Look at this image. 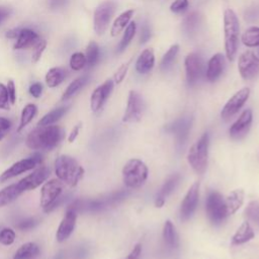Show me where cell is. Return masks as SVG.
Returning <instances> with one entry per match:
<instances>
[{
	"mask_svg": "<svg viewBox=\"0 0 259 259\" xmlns=\"http://www.w3.org/2000/svg\"><path fill=\"white\" fill-rule=\"evenodd\" d=\"M64 131L59 125H38L26 138V146L31 150L51 151L64 138Z\"/></svg>",
	"mask_w": 259,
	"mask_h": 259,
	"instance_id": "1",
	"label": "cell"
},
{
	"mask_svg": "<svg viewBox=\"0 0 259 259\" xmlns=\"http://www.w3.org/2000/svg\"><path fill=\"white\" fill-rule=\"evenodd\" d=\"M55 173L64 184L75 187L84 175L83 167L69 155H61L55 161Z\"/></svg>",
	"mask_w": 259,
	"mask_h": 259,
	"instance_id": "2",
	"label": "cell"
},
{
	"mask_svg": "<svg viewBox=\"0 0 259 259\" xmlns=\"http://www.w3.org/2000/svg\"><path fill=\"white\" fill-rule=\"evenodd\" d=\"M224 31H225V51L228 60L233 61L238 51L240 25L239 20L231 8L224 12Z\"/></svg>",
	"mask_w": 259,
	"mask_h": 259,
	"instance_id": "3",
	"label": "cell"
},
{
	"mask_svg": "<svg viewBox=\"0 0 259 259\" xmlns=\"http://www.w3.org/2000/svg\"><path fill=\"white\" fill-rule=\"evenodd\" d=\"M128 194L127 190L120 189L118 191L112 192L111 194L97 199H89V200H81L77 199L69 205V208L74 209L75 211H99L104 209L107 206L118 203L122 199H124Z\"/></svg>",
	"mask_w": 259,
	"mask_h": 259,
	"instance_id": "4",
	"label": "cell"
},
{
	"mask_svg": "<svg viewBox=\"0 0 259 259\" xmlns=\"http://www.w3.org/2000/svg\"><path fill=\"white\" fill-rule=\"evenodd\" d=\"M148 178V167L140 159L128 160L122 168V180L127 188L141 187Z\"/></svg>",
	"mask_w": 259,
	"mask_h": 259,
	"instance_id": "5",
	"label": "cell"
},
{
	"mask_svg": "<svg viewBox=\"0 0 259 259\" xmlns=\"http://www.w3.org/2000/svg\"><path fill=\"white\" fill-rule=\"evenodd\" d=\"M208 144L209 136L207 133H204L199 140H197L189 149L187 155V161L192 169L198 173L202 174L207 166V157H208Z\"/></svg>",
	"mask_w": 259,
	"mask_h": 259,
	"instance_id": "6",
	"label": "cell"
},
{
	"mask_svg": "<svg viewBox=\"0 0 259 259\" xmlns=\"http://www.w3.org/2000/svg\"><path fill=\"white\" fill-rule=\"evenodd\" d=\"M205 209L208 219L214 225L222 224L229 215L226 200L218 191H210L205 202Z\"/></svg>",
	"mask_w": 259,
	"mask_h": 259,
	"instance_id": "7",
	"label": "cell"
},
{
	"mask_svg": "<svg viewBox=\"0 0 259 259\" xmlns=\"http://www.w3.org/2000/svg\"><path fill=\"white\" fill-rule=\"evenodd\" d=\"M115 8L116 4L111 0L104 1L96 7L93 15V27L96 34L101 35L105 32L114 14Z\"/></svg>",
	"mask_w": 259,
	"mask_h": 259,
	"instance_id": "8",
	"label": "cell"
},
{
	"mask_svg": "<svg viewBox=\"0 0 259 259\" xmlns=\"http://www.w3.org/2000/svg\"><path fill=\"white\" fill-rule=\"evenodd\" d=\"M42 161V157L40 154L35 153L32 156L22 159L13 165H11L8 169H6L4 172L0 174V183H3L21 173H24L26 171L32 170L37 165H39Z\"/></svg>",
	"mask_w": 259,
	"mask_h": 259,
	"instance_id": "9",
	"label": "cell"
},
{
	"mask_svg": "<svg viewBox=\"0 0 259 259\" xmlns=\"http://www.w3.org/2000/svg\"><path fill=\"white\" fill-rule=\"evenodd\" d=\"M238 70L244 80H253L259 75V57L252 51H245L239 57Z\"/></svg>",
	"mask_w": 259,
	"mask_h": 259,
	"instance_id": "10",
	"label": "cell"
},
{
	"mask_svg": "<svg viewBox=\"0 0 259 259\" xmlns=\"http://www.w3.org/2000/svg\"><path fill=\"white\" fill-rule=\"evenodd\" d=\"M64 189V183L60 179H51L47 181L40 190V206L46 211L61 196Z\"/></svg>",
	"mask_w": 259,
	"mask_h": 259,
	"instance_id": "11",
	"label": "cell"
},
{
	"mask_svg": "<svg viewBox=\"0 0 259 259\" xmlns=\"http://www.w3.org/2000/svg\"><path fill=\"white\" fill-rule=\"evenodd\" d=\"M250 95V89L248 87H244L237 91L225 104L222 109L221 116L223 119L228 120L232 116H234L245 104Z\"/></svg>",
	"mask_w": 259,
	"mask_h": 259,
	"instance_id": "12",
	"label": "cell"
},
{
	"mask_svg": "<svg viewBox=\"0 0 259 259\" xmlns=\"http://www.w3.org/2000/svg\"><path fill=\"white\" fill-rule=\"evenodd\" d=\"M144 111V101L137 91H130L126 108L122 117L124 122H137L142 118Z\"/></svg>",
	"mask_w": 259,
	"mask_h": 259,
	"instance_id": "13",
	"label": "cell"
},
{
	"mask_svg": "<svg viewBox=\"0 0 259 259\" xmlns=\"http://www.w3.org/2000/svg\"><path fill=\"white\" fill-rule=\"evenodd\" d=\"M185 73L186 80L189 85H194L202 74L203 62L201 57L196 53H190L186 56L185 61Z\"/></svg>",
	"mask_w": 259,
	"mask_h": 259,
	"instance_id": "14",
	"label": "cell"
},
{
	"mask_svg": "<svg viewBox=\"0 0 259 259\" xmlns=\"http://www.w3.org/2000/svg\"><path fill=\"white\" fill-rule=\"evenodd\" d=\"M191 124H192L191 116H183L167 124L165 126V131L170 134H173L176 137L178 144L180 146H183L188 139Z\"/></svg>",
	"mask_w": 259,
	"mask_h": 259,
	"instance_id": "15",
	"label": "cell"
},
{
	"mask_svg": "<svg viewBox=\"0 0 259 259\" xmlns=\"http://www.w3.org/2000/svg\"><path fill=\"white\" fill-rule=\"evenodd\" d=\"M252 119H253V114L251 109H245L241 115L238 117V119L231 125L229 130L230 137L233 140H242L246 135L248 134L251 124H252Z\"/></svg>",
	"mask_w": 259,
	"mask_h": 259,
	"instance_id": "16",
	"label": "cell"
},
{
	"mask_svg": "<svg viewBox=\"0 0 259 259\" xmlns=\"http://www.w3.org/2000/svg\"><path fill=\"white\" fill-rule=\"evenodd\" d=\"M50 174H51V169L47 166H41L36 168L31 174L19 180L17 183L23 191L33 190L36 187H38L40 184H42L49 178Z\"/></svg>",
	"mask_w": 259,
	"mask_h": 259,
	"instance_id": "17",
	"label": "cell"
},
{
	"mask_svg": "<svg viewBox=\"0 0 259 259\" xmlns=\"http://www.w3.org/2000/svg\"><path fill=\"white\" fill-rule=\"evenodd\" d=\"M198 195H199V183L195 182L190 186L181 203V206H180L181 221H187L192 215V213L194 212L197 206Z\"/></svg>",
	"mask_w": 259,
	"mask_h": 259,
	"instance_id": "18",
	"label": "cell"
},
{
	"mask_svg": "<svg viewBox=\"0 0 259 259\" xmlns=\"http://www.w3.org/2000/svg\"><path fill=\"white\" fill-rule=\"evenodd\" d=\"M113 85V81L108 79L94 89L90 98V107L92 111L97 112L99 109H101V107L109 97L110 93L112 92Z\"/></svg>",
	"mask_w": 259,
	"mask_h": 259,
	"instance_id": "19",
	"label": "cell"
},
{
	"mask_svg": "<svg viewBox=\"0 0 259 259\" xmlns=\"http://www.w3.org/2000/svg\"><path fill=\"white\" fill-rule=\"evenodd\" d=\"M77 221V211H75L72 208H67L66 214L63 218L56 234L57 241L60 243H63L69 239V237L72 235Z\"/></svg>",
	"mask_w": 259,
	"mask_h": 259,
	"instance_id": "20",
	"label": "cell"
},
{
	"mask_svg": "<svg viewBox=\"0 0 259 259\" xmlns=\"http://www.w3.org/2000/svg\"><path fill=\"white\" fill-rule=\"evenodd\" d=\"M225 69V58L222 54H214L207 63L206 69V79L209 82L217 81L223 74Z\"/></svg>",
	"mask_w": 259,
	"mask_h": 259,
	"instance_id": "21",
	"label": "cell"
},
{
	"mask_svg": "<svg viewBox=\"0 0 259 259\" xmlns=\"http://www.w3.org/2000/svg\"><path fill=\"white\" fill-rule=\"evenodd\" d=\"M180 181V175L179 174H175L173 176H171L165 183L164 185L161 187L159 193L156 196L155 199V205L157 207H162L165 203L166 198L172 193V191L176 188V186L178 185Z\"/></svg>",
	"mask_w": 259,
	"mask_h": 259,
	"instance_id": "22",
	"label": "cell"
},
{
	"mask_svg": "<svg viewBox=\"0 0 259 259\" xmlns=\"http://www.w3.org/2000/svg\"><path fill=\"white\" fill-rule=\"evenodd\" d=\"M155 65V56L152 49L144 50L137 59L136 70L140 74L149 73Z\"/></svg>",
	"mask_w": 259,
	"mask_h": 259,
	"instance_id": "23",
	"label": "cell"
},
{
	"mask_svg": "<svg viewBox=\"0 0 259 259\" xmlns=\"http://www.w3.org/2000/svg\"><path fill=\"white\" fill-rule=\"evenodd\" d=\"M39 40L38 34L29 28H22L19 31V34L16 38V42L14 45L15 50H23L27 49L31 46H34Z\"/></svg>",
	"mask_w": 259,
	"mask_h": 259,
	"instance_id": "24",
	"label": "cell"
},
{
	"mask_svg": "<svg viewBox=\"0 0 259 259\" xmlns=\"http://www.w3.org/2000/svg\"><path fill=\"white\" fill-rule=\"evenodd\" d=\"M24 191L20 188L18 183L10 184L0 190V207L5 206L14 201Z\"/></svg>",
	"mask_w": 259,
	"mask_h": 259,
	"instance_id": "25",
	"label": "cell"
},
{
	"mask_svg": "<svg viewBox=\"0 0 259 259\" xmlns=\"http://www.w3.org/2000/svg\"><path fill=\"white\" fill-rule=\"evenodd\" d=\"M254 236H255V234H254V231H253L251 225L248 222H245L238 228V230L234 234V236L232 238V244L233 245H241V244L247 243L248 241L253 239Z\"/></svg>",
	"mask_w": 259,
	"mask_h": 259,
	"instance_id": "26",
	"label": "cell"
},
{
	"mask_svg": "<svg viewBox=\"0 0 259 259\" xmlns=\"http://www.w3.org/2000/svg\"><path fill=\"white\" fill-rule=\"evenodd\" d=\"M39 247L37 244L28 242L23 244L15 252L13 259H35L39 255Z\"/></svg>",
	"mask_w": 259,
	"mask_h": 259,
	"instance_id": "27",
	"label": "cell"
},
{
	"mask_svg": "<svg viewBox=\"0 0 259 259\" xmlns=\"http://www.w3.org/2000/svg\"><path fill=\"white\" fill-rule=\"evenodd\" d=\"M225 200L229 215L233 214L242 206L244 202V191L242 189H235Z\"/></svg>",
	"mask_w": 259,
	"mask_h": 259,
	"instance_id": "28",
	"label": "cell"
},
{
	"mask_svg": "<svg viewBox=\"0 0 259 259\" xmlns=\"http://www.w3.org/2000/svg\"><path fill=\"white\" fill-rule=\"evenodd\" d=\"M163 239L170 249H176L179 246V239L176 229L171 221L167 220L163 228Z\"/></svg>",
	"mask_w": 259,
	"mask_h": 259,
	"instance_id": "29",
	"label": "cell"
},
{
	"mask_svg": "<svg viewBox=\"0 0 259 259\" xmlns=\"http://www.w3.org/2000/svg\"><path fill=\"white\" fill-rule=\"evenodd\" d=\"M134 15V9H128L125 10L124 12H122L121 14H119L115 20L113 21V24L111 25L110 28V35L111 36H115L117 35L121 30H123L127 24L130 23V20L132 18V16Z\"/></svg>",
	"mask_w": 259,
	"mask_h": 259,
	"instance_id": "30",
	"label": "cell"
},
{
	"mask_svg": "<svg viewBox=\"0 0 259 259\" xmlns=\"http://www.w3.org/2000/svg\"><path fill=\"white\" fill-rule=\"evenodd\" d=\"M66 77V71L60 67L51 68L46 74V83L50 88L60 85Z\"/></svg>",
	"mask_w": 259,
	"mask_h": 259,
	"instance_id": "31",
	"label": "cell"
},
{
	"mask_svg": "<svg viewBox=\"0 0 259 259\" xmlns=\"http://www.w3.org/2000/svg\"><path fill=\"white\" fill-rule=\"evenodd\" d=\"M88 81H89V77L87 75H84L75 79L73 82L69 84L67 89L64 91L62 95V100H67L73 97L74 95H76L87 84Z\"/></svg>",
	"mask_w": 259,
	"mask_h": 259,
	"instance_id": "32",
	"label": "cell"
},
{
	"mask_svg": "<svg viewBox=\"0 0 259 259\" xmlns=\"http://www.w3.org/2000/svg\"><path fill=\"white\" fill-rule=\"evenodd\" d=\"M199 24H200V15L197 12H192L183 19L181 27L186 34L192 35L197 31Z\"/></svg>",
	"mask_w": 259,
	"mask_h": 259,
	"instance_id": "33",
	"label": "cell"
},
{
	"mask_svg": "<svg viewBox=\"0 0 259 259\" xmlns=\"http://www.w3.org/2000/svg\"><path fill=\"white\" fill-rule=\"evenodd\" d=\"M69 107L70 106H61L53 109L52 111H50L39 119L37 125H50L55 123L68 111Z\"/></svg>",
	"mask_w": 259,
	"mask_h": 259,
	"instance_id": "34",
	"label": "cell"
},
{
	"mask_svg": "<svg viewBox=\"0 0 259 259\" xmlns=\"http://www.w3.org/2000/svg\"><path fill=\"white\" fill-rule=\"evenodd\" d=\"M136 29H137L136 22L131 21L127 24V26L123 32V35L116 48V53H122L127 48V46L130 45V42L132 41V39L134 38V36L136 34Z\"/></svg>",
	"mask_w": 259,
	"mask_h": 259,
	"instance_id": "35",
	"label": "cell"
},
{
	"mask_svg": "<svg viewBox=\"0 0 259 259\" xmlns=\"http://www.w3.org/2000/svg\"><path fill=\"white\" fill-rule=\"evenodd\" d=\"M242 42L248 48L259 47V27L252 26L247 28L242 34Z\"/></svg>",
	"mask_w": 259,
	"mask_h": 259,
	"instance_id": "36",
	"label": "cell"
},
{
	"mask_svg": "<svg viewBox=\"0 0 259 259\" xmlns=\"http://www.w3.org/2000/svg\"><path fill=\"white\" fill-rule=\"evenodd\" d=\"M36 112H37V107L34 104L29 103V104L25 105L21 111L20 122L17 127V132H20L21 130H23L33 119Z\"/></svg>",
	"mask_w": 259,
	"mask_h": 259,
	"instance_id": "37",
	"label": "cell"
},
{
	"mask_svg": "<svg viewBox=\"0 0 259 259\" xmlns=\"http://www.w3.org/2000/svg\"><path fill=\"white\" fill-rule=\"evenodd\" d=\"M179 51V46L177 44L172 45L168 51L164 54L162 60H161V64H160V68L162 71H167L173 64L177 54Z\"/></svg>",
	"mask_w": 259,
	"mask_h": 259,
	"instance_id": "38",
	"label": "cell"
},
{
	"mask_svg": "<svg viewBox=\"0 0 259 259\" xmlns=\"http://www.w3.org/2000/svg\"><path fill=\"white\" fill-rule=\"evenodd\" d=\"M85 57H86V65L88 66V68H92L96 65L99 59V47L95 41L91 40L88 44Z\"/></svg>",
	"mask_w": 259,
	"mask_h": 259,
	"instance_id": "39",
	"label": "cell"
},
{
	"mask_svg": "<svg viewBox=\"0 0 259 259\" xmlns=\"http://www.w3.org/2000/svg\"><path fill=\"white\" fill-rule=\"evenodd\" d=\"M245 213L250 221H252L255 225L259 226V201H251L248 204Z\"/></svg>",
	"mask_w": 259,
	"mask_h": 259,
	"instance_id": "40",
	"label": "cell"
},
{
	"mask_svg": "<svg viewBox=\"0 0 259 259\" xmlns=\"http://www.w3.org/2000/svg\"><path fill=\"white\" fill-rule=\"evenodd\" d=\"M70 66L74 71H79L86 66V57L83 53L77 52L71 56Z\"/></svg>",
	"mask_w": 259,
	"mask_h": 259,
	"instance_id": "41",
	"label": "cell"
},
{
	"mask_svg": "<svg viewBox=\"0 0 259 259\" xmlns=\"http://www.w3.org/2000/svg\"><path fill=\"white\" fill-rule=\"evenodd\" d=\"M15 232L10 228H3L0 230V243L3 245H11L15 240Z\"/></svg>",
	"mask_w": 259,
	"mask_h": 259,
	"instance_id": "42",
	"label": "cell"
},
{
	"mask_svg": "<svg viewBox=\"0 0 259 259\" xmlns=\"http://www.w3.org/2000/svg\"><path fill=\"white\" fill-rule=\"evenodd\" d=\"M46 48H47V40L46 39H39L34 45V49H33L32 54H31L32 63H36L40 59V57H41L44 51L46 50Z\"/></svg>",
	"mask_w": 259,
	"mask_h": 259,
	"instance_id": "43",
	"label": "cell"
},
{
	"mask_svg": "<svg viewBox=\"0 0 259 259\" xmlns=\"http://www.w3.org/2000/svg\"><path fill=\"white\" fill-rule=\"evenodd\" d=\"M0 109H9V97L7 88L2 83H0Z\"/></svg>",
	"mask_w": 259,
	"mask_h": 259,
	"instance_id": "44",
	"label": "cell"
},
{
	"mask_svg": "<svg viewBox=\"0 0 259 259\" xmlns=\"http://www.w3.org/2000/svg\"><path fill=\"white\" fill-rule=\"evenodd\" d=\"M188 0H174L170 6V10L174 13H181L188 7Z\"/></svg>",
	"mask_w": 259,
	"mask_h": 259,
	"instance_id": "45",
	"label": "cell"
},
{
	"mask_svg": "<svg viewBox=\"0 0 259 259\" xmlns=\"http://www.w3.org/2000/svg\"><path fill=\"white\" fill-rule=\"evenodd\" d=\"M130 63H131V61H128V62L125 63V64H122V65L116 70V72H115V74H114V76H113L115 83L118 84V83H120V82L123 80V78H124L125 75H126V72H127Z\"/></svg>",
	"mask_w": 259,
	"mask_h": 259,
	"instance_id": "46",
	"label": "cell"
},
{
	"mask_svg": "<svg viewBox=\"0 0 259 259\" xmlns=\"http://www.w3.org/2000/svg\"><path fill=\"white\" fill-rule=\"evenodd\" d=\"M38 224V220L36 218H29L26 220L21 221L18 225L17 228L22 230V231H26V230H30L32 229L34 226H36Z\"/></svg>",
	"mask_w": 259,
	"mask_h": 259,
	"instance_id": "47",
	"label": "cell"
},
{
	"mask_svg": "<svg viewBox=\"0 0 259 259\" xmlns=\"http://www.w3.org/2000/svg\"><path fill=\"white\" fill-rule=\"evenodd\" d=\"M11 128V121L5 117L0 116V141L8 134Z\"/></svg>",
	"mask_w": 259,
	"mask_h": 259,
	"instance_id": "48",
	"label": "cell"
},
{
	"mask_svg": "<svg viewBox=\"0 0 259 259\" xmlns=\"http://www.w3.org/2000/svg\"><path fill=\"white\" fill-rule=\"evenodd\" d=\"M151 35H152V32H151L150 26L148 25V23H144L141 28V33H140V44H142V45L146 44L150 39Z\"/></svg>",
	"mask_w": 259,
	"mask_h": 259,
	"instance_id": "49",
	"label": "cell"
},
{
	"mask_svg": "<svg viewBox=\"0 0 259 259\" xmlns=\"http://www.w3.org/2000/svg\"><path fill=\"white\" fill-rule=\"evenodd\" d=\"M7 92H8V97H9V102L11 104H14L16 101V89H15V85L14 82L12 80H8L7 85Z\"/></svg>",
	"mask_w": 259,
	"mask_h": 259,
	"instance_id": "50",
	"label": "cell"
},
{
	"mask_svg": "<svg viewBox=\"0 0 259 259\" xmlns=\"http://www.w3.org/2000/svg\"><path fill=\"white\" fill-rule=\"evenodd\" d=\"M29 93L34 98H38L42 93V84L39 82H34L29 86Z\"/></svg>",
	"mask_w": 259,
	"mask_h": 259,
	"instance_id": "51",
	"label": "cell"
},
{
	"mask_svg": "<svg viewBox=\"0 0 259 259\" xmlns=\"http://www.w3.org/2000/svg\"><path fill=\"white\" fill-rule=\"evenodd\" d=\"M141 253H142V245L137 244L124 259H140Z\"/></svg>",
	"mask_w": 259,
	"mask_h": 259,
	"instance_id": "52",
	"label": "cell"
},
{
	"mask_svg": "<svg viewBox=\"0 0 259 259\" xmlns=\"http://www.w3.org/2000/svg\"><path fill=\"white\" fill-rule=\"evenodd\" d=\"M80 128H81V123H78V124H76V125L73 127V130L71 131V133L69 134V137H68L69 143H73V142L76 140V138H77V136H78V134H79Z\"/></svg>",
	"mask_w": 259,
	"mask_h": 259,
	"instance_id": "53",
	"label": "cell"
},
{
	"mask_svg": "<svg viewBox=\"0 0 259 259\" xmlns=\"http://www.w3.org/2000/svg\"><path fill=\"white\" fill-rule=\"evenodd\" d=\"M11 13V9L8 7H3L0 6V23L5 20Z\"/></svg>",
	"mask_w": 259,
	"mask_h": 259,
	"instance_id": "54",
	"label": "cell"
},
{
	"mask_svg": "<svg viewBox=\"0 0 259 259\" xmlns=\"http://www.w3.org/2000/svg\"><path fill=\"white\" fill-rule=\"evenodd\" d=\"M19 31H20V29H18V28H13V29L8 30L5 35H6V37H8V38H17V36H18V34H19Z\"/></svg>",
	"mask_w": 259,
	"mask_h": 259,
	"instance_id": "55",
	"label": "cell"
},
{
	"mask_svg": "<svg viewBox=\"0 0 259 259\" xmlns=\"http://www.w3.org/2000/svg\"><path fill=\"white\" fill-rule=\"evenodd\" d=\"M66 0H52V3H51V6L53 8H57V7H61L65 4Z\"/></svg>",
	"mask_w": 259,
	"mask_h": 259,
	"instance_id": "56",
	"label": "cell"
},
{
	"mask_svg": "<svg viewBox=\"0 0 259 259\" xmlns=\"http://www.w3.org/2000/svg\"><path fill=\"white\" fill-rule=\"evenodd\" d=\"M0 230H1V229H0Z\"/></svg>",
	"mask_w": 259,
	"mask_h": 259,
	"instance_id": "57",
	"label": "cell"
},
{
	"mask_svg": "<svg viewBox=\"0 0 259 259\" xmlns=\"http://www.w3.org/2000/svg\"><path fill=\"white\" fill-rule=\"evenodd\" d=\"M258 53H259V52H258Z\"/></svg>",
	"mask_w": 259,
	"mask_h": 259,
	"instance_id": "58",
	"label": "cell"
}]
</instances>
